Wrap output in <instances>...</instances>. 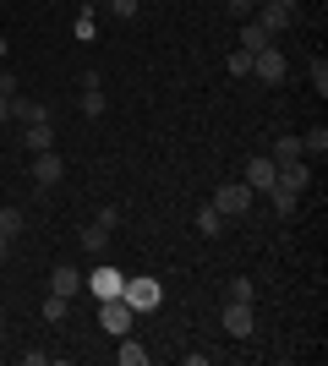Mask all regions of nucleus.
Masks as SVG:
<instances>
[{"mask_svg": "<svg viewBox=\"0 0 328 366\" xmlns=\"http://www.w3.org/2000/svg\"><path fill=\"white\" fill-rule=\"evenodd\" d=\"M263 197L274 202V214H279V219H296V208H301V192H290V186H279V181L268 186Z\"/></svg>", "mask_w": 328, "mask_h": 366, "instance_id": "nucleus-14", "label": "nucleus"}, {"mask_svg": "<svg viewBox=\"0 0 328 366\" xmlns=\"http://www.w3.org/2000/svg\"><path fill=\"white\" fill-rule=\"evenodd\" d=\"M11 121V93H0V126Z\"/></svg>", "mask_w": 328, "mask_h": 366, "instance_id": "nucleus-28", "label": "nucleus"}, {"mask_svg": "<svg viewBox=\"0 0 328 366\" xmlns=\"http://www.w3.org/2000/svg\"><path fill=\"white\" fill-rule=\"evenodd\" d=\"M11 121H22V126H33V121H49L44 99H22V93H11Z\"/></svg>", "mask_w": 328, "mask_h": 366, "instance_id": "nucleus-13", "label": "nucleus"}, {"mask_svg": "<svg viewBox=\"0 0 328 366\" xmlns=\"http://www.w3.org/2000/svg\"><path fill=\"white\" fill-rule=\"evenodd\" d=\"M104 82H99V71H88L82 76V115H88V121H99V115H104Z\"/></svg>", "mask_w": 328, "mask_h": 366, "instance_id": "nucleus-9", "label": "nucleus"}, {"mask_svg": "<svg viewBox=\"0 0 328 366\" xmlns=\"http://www.w3.org/2000/svg\"><path fill=\"white\" fill-rule=\"evenodd\" d=\"M301 153H307V159H323L328 153V126H312V132L301 137Z\"/></svg>", "mask_w": 328, "mask_h": 366, "instance_id": "nucleus-18", "label": "nucleus"}, {"mask_svg": "<svg viewBox=\"0 0 328 366\" xmlns=\"http://www.w3.org/2000/svg\"><path fill=\"white\" fill-rule=\"evenodd\" d=\"M6 246H11V241H0V262H6Z\"/></svg>", "mask_w": 328, "mask_h": 366, "instance_id": "nucleus-30", "label": "nucleus"}, {"mask_svg": "<svg viewBox=\"0 0 328 366\" xmlns=\"http://www.w3.org/2000/svg\"><path fill=\"white\" fill-rule=\"evenodd\" d=\"M252 11H257V0H230V16H241V22H247Z\"/></svg>", "mask_w": 328, "mask_h": 366, "instance_id": "nucleus-27", "label": "nucleus"}, {"mask_svg": "<svg viewBox=\"0 0 328 366\" xmlns=\"http://www.w3.org/2000/svg\"><path fill=\"white\" fill-rule=\"evenodd\" d=\"M0 61H6V33H0Z\"/></svg>", "mask_w": 328, "mask_h": 366, "instance_id": "nucleus-29", "label": "nucleus"}, {"mask_svg": "<svg viewBox=\"0 0 328 366\" xmlns=\"http://www.w3.org/2000/svg\"><path fill=\"white\" fill-rule=\"evenodd\" d=\"M137 6H142V0H109V11H115V16H137Z\"/></svg>", "mask_w": 328, "mask_h": 366, "instance_id": "nucleus-26", "label": "nucleus"}, {"mask_svg": "<svg viewBox=\"0 0 328 366\" xmlns=\"http://www.w3.org/2000/svg\"><path fill=\"white\" fill-rule=\"evenodd\" d=\"M284 71H290V66H284V55H279V49H274V44L252 55V76H263L268 88H279V82H284Z\"/></svg>", "mask_w": 328, "mask_h": 366, "instance_id": "nucleus-6", "label": "nucleus"}, {"mask_svg": "<svg viewBox=\"0 0 328 366\" xmlns=\"http://www.w3.org/2000/svg\"><path fill=\"white\" fill-rule=\"evenodd\" d=\"M22 148H28V153H44V148H55V132H49V121H33V126H22Z\"/></svg>", "mask_w": 328, "mask_h": 366, "instance_id": "nucleus-15", "label": "nucleus"}, {"mask_svg": "<svg viewBox=\"0 0 328 366\" xmlns=\"http://www.w3.org/2000/svg\"><path fill=\"white\" fill-rule=\"evenodd\" d=\"M121 285H126V274H121V268H109V262H99L94 274L82 279V290L94 295V301H115V295H121Z\"/></svg>", "mask_w": 328, "mask_h": 366, "instance_id": "nucleus-3", "label": "nucleus"}, {"mask_svg": "<svg viewBox=\"0 0 328 366\" xmlns=\"http://www.w3.org/2000/svg\"><path fill=\"white\" fill-rule=\"evenodd\" d=\"M192 219H197V229H203V235H219V229H224V214H219L214 202H203V208H197Z\"/></svg>", "mask_w": 328, "mask_h": 366, "instance_id": "nucleus-19", "label": "nucleus"}, {"mask_svg": "<svg viewBox=\"0 0 328 366\" xmlns=\"http://www.w3.org/2000/svg\"><path fill=\"white\" fill-rule=\"evenodd\" d=\"M279 169V186H290V192H307L312 186V164L307 159H290V164H274Z\"/></svg>", "mask_w": 328, "mask_h": 366, "instance_id": "nucleus-12", "label": "nucleus"}, {"mask_svg": "<svg viewBox=\"0 0 328 366\" xmlns=\"http://www.w3.org/2000/svg\"><path fill=\"white\" fill-rule=\"evenodd\" d=\"M268 44H274V33H268L263 22H257V16H247V22H241V39H235V49L257 55V49H268Z\"/></svg>", "mask_w": 328, "mask_h": 366, "instance_id": "nucleus-11", "label": "nucleus"}, {"mask_svg": "<svg viewBox=\"0 0 328 366\" xmlns=\"http://www.w3.org/2000/svg\"><path fill=\"white\" fill-rule=\"evenodd\" d=\"M312 88L328 93V61H312Z\"/></svg>", "mask_w": 328, "mask_h": 366, "instance_id": "nucleus-25", "label": "nucleus"}, {"mask_svg": "<svg viewBox=\"0 0 328 366\" xmlns=\"http://www.w3.org/2000/svg\"><path fill=\"white\" fill-rule=\"evenodd\" d=\"M121 301L137 312V317H148V312H159L164 306V285L159 279H148V274H137V279H126L121 285Z\"/></svg>", "mask_w": 328, "mask_h": 366, "instance_id": "nucleus-1", "label": "nucleus"}, {"mask_svg": "<svg viewBox=\"0 0 328 366\" xmlns=\"http://www.w3.org/2000/svg\"><path fill=\"white\" fill-rule=\"evenodd\" d=\"M82 246H88V252H94V257H104V246H109V224H82Z\"/></svg>", "mask_w": 328, "mask_h": 366, "instance_id": "nucleus-16", "label": "nucleus"}, {"mask_svg": "<svg viewBox=\"0 0 328 366\" xmlns=\"http://www.w3.org/2000/svg\"><path fill=\"white\" fill-rule=\"evenodd\" d=\"M99 322H104V334H131V322H137V312H131V306L121 301V295H115V301H99Z\"/></svg>", "mask_w": 328, "mask_h": 366, "instance_id": "nucleus-5", "label": "nucleus"}, {"mask_svg": "<svg viewBox=\"0 0 328 366\" xmlns=\"http://www.w3.org/2000/svg\"><path fill=\"white\" fill-rule=\"evenodd\" d=\"M252 197H257V192H252L247 181H224V186L214 192V208H219L224 219H241V214L252 208Z\"/></svg>", "mask_w": 328, "mask_h": 366, "instance_id": "nucleus-2", "label": "nucleus"}, {"mask_svg": "<svg viewBox=\"0 0 328 366\" xmlns=\"http://www.w3.org/2000/svg\"><path fill=\"white\" fill-rule=\"evenodd\" d=\"M121 366H148V350H142L137 339H126V334H121Z\"/></svg>", "mask_w": 328, "mask_h": 366, "instance_id": "nucleus-21", "label": "nucleus"}, {"mask_svg": "<svg viewBox=\"0 0 328 366\" xmlns=\"http://www.w3.org/2000/svg\"><path fill=\"white\" fill-rule=\"evenodd\" d=\"M77 290H82V274L71 262H55V268H49V295H66V301H71Z\"/></svg>", "mask_w": 328, "mask_h": 366, "instance_id": "nucleus-10", "label": "nucleus"}, {"mask_svg": "<svg viewBox=\"0 0 328 366\" xmlns=\"http://www.w3.org/2000/svg\"><path fill=\"white\" fill-rule=\"evenodd\" d=\"M241 181H247L252 192H268V186L279 181V169H274V159H268V153H257V159H247V169H241Z\"/></svg>", "mask_w": 328, "mask_h": 366, "instance_id": "nucleus-7", "label": "nucleus"}, {"mask_svg": "<svg viewBox=\"0 0 328 366\" xmlns=\"http://www.w3.org/2000/svg\"><path fill=\"white\" fill-rule=\"evenodd\" d=\"M230 76H252V55L247 49H230Z\"/></svg>", "mask_w": 328, "mask_h": 366, "instance_id": "nucleus-24", "label": "nucleus"}, {"mask_svg": "<svg viewBox=\"0 0 328 366\" xmlns=\"http://www.w3.org/2000/svg\"><path fill=\"white\" fill-rule=\"evenodd\" d=\"M224 334H230V339H252V334H257V312H252V301H224Z\"/></svg>", "mask_w": 328, "mask_h": 366, "instance_id": "nucleus-4", "label": "nucleus"}, {"mask_svg": "<svg viewBox=\"0 0 328 366\" xmlns=\"http://www.w3.org/2000/svg\"><path fill=\"white\" fill-rule=\"evenodd\" d=\"M66 312H71L66 295H49V301H44V322H66Z\"/></svg>", "mask_w": 328, "mask_h": 366, "instance_id": "nucleus-23", "label": "nucleus"}, {"mask_svg": "<svg viewBox=\"0 0 328 366\" xmlns=\"http://www.w3.org/2000/svg\"><path fill=\"white\" fill-rule=\"evenodd\" d=\"M22 235V214L16 208H0V241H16Z\"/></svg>", "mask_w": 328, "mask_h": 366, "instance_id": "nucleus-22", "label": "nucleus"}, {"mask_svg": "<svg viewBox=\"0 0 328 366\" xmlns=\"http://www.w3.org/2000/svg\"><path fill=\"white\" fill-rule=\"evenodd\" d=\"M224 301H257V279H247V274H235L230 285H224Z\"/></svg>", "mask_w": 328, "mask_h": 366, "instance_id": "nucleus-17", "label": "nucleus"}, {"mask_svg": "<svg viewBox=\"0 0 328 366\" xmlns=\"http://www.w3.org/2000/svg\"><path fill=\"white\" fill-rule=\"evenodd\" d=\"M61 175H66V164H61V153H55V148L33 153V181H39V186H61Z\"/></svg>", "mask_w": 328, "mask_h": 366, "instance_id": "nucleus-8", "label": "nucleus"}, {"mask_svg": "<svg viewBox=\"0 0 328 366\" xmlns=\"http://www.w3.org/2000/svg\"><path fill=\"white\" fill-rule=\"evenodd\" d=\"M290 159H307V153H301V137H279L274 142V164H290Z\"/></svg>", "mask_w": 328, "mask_h": 366, "instance_id": "nucleus-20", "label": "nucleus"}, {"mask_svg": "<svg viewBox=\"0 0 328 366\" xmlns=\"http://www.w3.org/2000/svg\"><path fill=\"white\" fill-rule=\"evenodd\" d=\"M0 6H6V0H0Z\"/></svg>", "mask_w": 328, "mask_h": 366, "instance_id": "nucleus-31", "label": "nucleus"}]
</instances>
